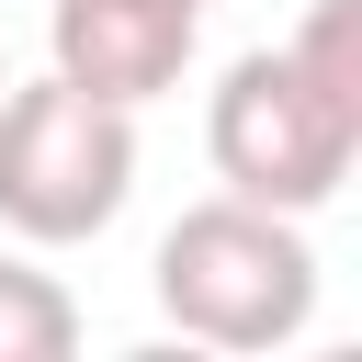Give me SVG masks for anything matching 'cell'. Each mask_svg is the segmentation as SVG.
Wrapping results in <instances>:
<instances>
[{
  "label": "cell",
  "mask_w": 362,
  "mask_h": 362,
  "mask_svg": "<svg viewBox=\"0 0 362 362\" xmlns=\"http://www.w3.org/2000/svg\"><path fill=\"white\" fill-rule=\"evenodd\" d=\"M158 283V317L204 351H283L305 339L317 317V249H305V215H272L249 192H204L181 204V226L158 238L147 260Z\"/></svg>",
  "instance_id": "obj_1"
},
{
  "label": "cell",
  "mask_w": 362,
  "mask_h": 362,
  "mask_svg": "<svg viewBox=\"0 0 362 362\" xmlns=\"http://www.w3.org/2000/svg\"><path fill=\"white\" fill-rule=\"evenodd\" d=\"M136 192V113L90 102L79 79H0V238L79 249Z\"/></svg>",
  "instance_id": "obj_2"
},
{
  "label": "cell",
  "mask_w": 362,
  "mask_h": 362,
  "mask_svg": "<svg viewBox=\"0 0 362 362\" xmlns=\"http://www.w3.org/2000/svg\"><path fill=\"white\" fill-rule=\"evenodd\" d=\"M204 158H215V181L249 192V204L317 215V204H339L351 158H362V113L328 102L283 45H249V57L215 79V102H204Z\"/></svg>",
  "instance_id": "obj_3"
},
{
  "label": "cell",
  "mask_w": 362,
  "mask_h": 362,
  "mask_svg": "<svg viewBox=\"0 0 362 362\" xmlns=\"http://www.w3.org/2000/svg\"><path fill=\"white\" fill-rule=\"evenodd\" d=\"M192 34H204V11H181V0H57L45 11V68L79 79L90 102L147 113L158 90H181Z\"/></svg>",
  "instance_id": "obj_4"
},
{
  "label": "cell",
  "mask_w": 362,
  "mask_h": 362,
  "mask_svg": "<svg viewBox=\"0 0 362 362\" xmlns=\"http://www.w3.org/2000/svg\"><path fill=\"white\" fill-rule=\"evenodd\" d=\"M68 351H79V294L0 249V362H68Z\"/></svg>",
  "instance_id": "obj_5"
},
{
  "label": "cell",
  "mask_w": 362,
  "mask_h": 362,
  "mask_svg": "<svg viewBox=\"0 0 362 362\" xmlns=\"http://www.w3.org/2000/svg\"><path fill=\"white\" fill-rule=\"evenodd\" d=\"M283 57H294L328 102H351V113H362V0H317V11L283 34Z\"/></svg>",
  "instance_id": "obj_6"
},
{
  "label": "cell",
  "mask_w": 362,
  "mask_h": 362,
  "mask_svg": "<svg viewBox=\"0 0 362 362\" xmlns=\"http://www.w3.org/2000/svg\"><path fill=\"white\" fill-rule=\"evenodd\" d=\"M181 11H215V0H181Z\"/></svg>",
  "instance_id": "obj_7"
}]
</instances>
